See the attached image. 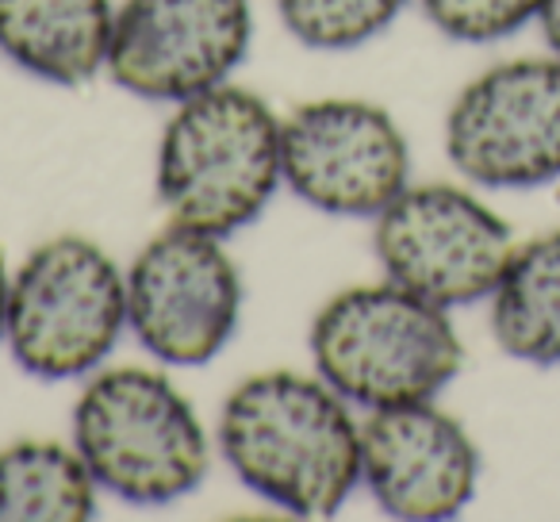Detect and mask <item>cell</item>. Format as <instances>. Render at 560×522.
<instances>
[{
    "label": "cell",
    "instance_id": "6da1fadb",
    "mask_svg": "<svg viewBox=\"0 0 560 522\" xmlns=\"http://www.w3.org/2000/svg\"><path fill=\"white\" fill-rule=\"evenodd\" d=\"M215 438L231 473L296 519H330L361 484V422L323 376H246L226 396Z\"/></svg>",
    "mask_w": 560,
    "mask_h": 522
},
{
    "label": "cell",
    "instance_id": "7a4b0ae2",
    "mask_svg": "<svg viewBox=\"0 0 560 522\" xmlns=\"http://www.w3.org/2000/svg\"><path fill=\"white\" fill-rule=\"evenodd\" d=\"M280 181V119L257 93L215 85L177 104L158 147V196L173 223L231 239Z\"/></svg>",
    "mask_w": 560,
    "mask_h": 522
},
{
    "label": "cell",
    "instance_id": "3957f363",
    "mask_svg": "<svg viewBox=\"0 0 560 522\" xmlns=\"http://www.w3.org/2000/svg\"><path fill=\"white\" fill-rule=\"evenodd\" d=\"M315 373L358 407L434 399L460 373L465 346L445 308L399 285H353L312 323Z\"/></svg>",
    "mask_w": 560,
    "mask_h": 522
},
{
    "label": "cell",
    "instance_id": "277c9868",
    "mask_svg": "<svg viewBox=\"0 0 560 522\" xmlns=\"http://www.w3.org/2000/svg\"><path fill=\"white\" fill-rule=\"evenodd\" d=\"M73 445L96 488L135 507H165L208 476V430L192 399L139 366L85 384L73 407Z\"/></svg>",
    "mask_w": 560,
    "mask_h": 522
},
{
    "label": "cell",
    "instance_id": "5b68a950",
    "mask_svg": "<svg viewBox=\"0 0 560 522\" xmlns=\"http://www.w3.org/2000/svg\"><path fill=\"white\" fill-rule=\"evenodd\" d=\"M127 330V274L85 234L35 246L9 285V343L24 373L78 381L108 361Z\"/></svg>",
    "mask_w": 560,
    "mask_h": 522
},
{
    "label": "cell",
    "instance_id": "8992f818",
    "mask_svg": "<svg viewBox=\"0 0 560 522\" xmlns=\"http://www.w3.org/2000/svg\"><path fill=\"white\" fill-rule=\"evenodd\" d=\"M373 250L392 285L450 312L491 300L514 254V234L465 188L407 185L376 216Z\"/></svg>",
    "mask_w": 560,
    "mask_h": 522
},
{
    "label": "cell",
    "instance_id": "52a82bcc",
    "mask_svg": "<svg viewBox=\"0 0 560 522\" xmlns=\"http://www.w3.org/2000/svg\"><path fill=\"white\" fill-rule=\"evenodd\" d=\"M238 320L242 274L215 234L170 223L127 269V327L165 366H208Z\"/></svg>",
    "mask_w": 560,
    "mask_h": 522
},
{
    "label": "cell",
    "instance_id": "ba28073f",
    "mask_svg": "<svg viewBox=\"0 0 560 522\" xmlns=\"http://www.w3.org/2000/svg\"><path fill=\"white\" fill-rule=\"evenodd\" d=\"M445 154L472 185L534 188L560 177V58H514L460 89Z\"/></svg>",
    "mask_w": 560,
    "mask_h": 522
},
{
    "label": "cell",
    "instance_id": "9c48e42d",
    "mask_svg": "<svg viewBox=\"0 0 560 522\" xmlns=\"http://www.w3.org/2000/svg\"><path fill=\"white\" fill-rule=\"evenodd\" d=\"M280 173L312 208L365 219L407 188L411 150L381 104L330 96L280 119Z\"/></svg>",
    "mask_w": 560,
    "mask_h": 522
},
{
    "label": "cell",
    "instance_id": "30bf717a",
    "mask_svg": "<svg viewBox=\"0 0 560 522\" xmlns=\"http://www.w3.org/2000/svg\"><path fill=\"white\" fill-rule=\"evenodd\" d=\"M249 35V0H124L104 70L124 93L180 104L226 85Z\"/></svg>",
    "mask_w": 560,
    "mask_h": 522
},
{
    "label": "cell",
    "instance_id": "8fae6325",
    "mask_svg": "<svg viewBox=\"0 0 560 522\" xmlns=\"http://www.w3.org/2000/svg\"><path fill=\"white\" fill-rule=\"evenodd\" d=\"M361 480L392 519H453L476 496L480 453L434 399L376 407L361 422Z\"/></svg>",
    "mask_w": 560,
    "mask_h": 522
},
{
    "label": "cell",
    "instance_id": "7c38bea8",
    "mask_svg": "<svg viewBox=\"0 0 560 522\" xmlns=\"http://www.w3.org/2000/svg\"><path fill=\"white\" fill-rule=\"evenodd\" d=\"M112 0H0V55L50 85H85L108 66Z\"/></svg>",
    "mask_w": 560,
    "mask_h": 522
},
{
    "label": "cell",
    "instance_id": "4fadbf2b",
    "mask_svg": "<svg viewBox=\"0 0 560 522\" xmlns=\"http://www.w3.org/2000/svg\"><path fill=\"white\" fill-rule=\"evenodd\" d=\"M491 335L529 366H560V231L514 246L495 292Z\"/></svg>",
    "mask_w": 560,
    "mask_h": 522
},
{
    "label": "cell",
    "instance_id": "5bb4252c",
    "mask_svg": "<svg viewBox=\"0 0 560 522\" xmlns=\"http://www.w3.org/2000/svg\"><path fill=\"white\" fill-rule=\"evenodd\" d=\"M96 514V480L78 445L12 442L0 450V522H85Z\"/></svg>",
    "mask_w": 560,
    "mask_h": 522
},
{
    "label": "cell",
    "instance_id": "9a60e30c",
    "mask_svg": "<svg viewBox=\"0 0 560 522\" xmlns=\"http://www.w3.org/2000/svg\"><path fill=\"white\" fill-rule=\"evenodd\" d=\"M407 0H277L292 39L312 50H358L384 35Z\"/></svg>",
    "mask_w": 560,
    "mask_h": 522
},
{
    "label": "cell",
    "instance_id": "2e32d148",
    "mask_svg": "<svg viewBox=\"0 0 560 522\" xmlns=\"http://www.w3.org/2000/svg\"><path fill=\"white\" fill-rule=\"evenodd\" d=\"M422 16L453 43H499L541 16L545 0H419Z\"/></svg>",
    "mask_w": 560,
    "mask_h": 522
},
{
    "label": "cell",
    "instance_id": "e0dca14e",
    "mask_svg": "<svg viewBox=\"0 0 560 522\" xmlns=\"http://www.w3.org/2000/svg\"><path fill=\"white\" fill-rule=\"evenodd\" d=\"M541 32H545V43H549V50L560 58V0H545L541 9Z\"/></svg>",
    "mask_w": 560,
    "mask_h": 522
},
{
    "label": "cell",
    "instance_id": "ac0fdd59",
    "mask_svg": "<svg viewBox=\"0 0 560 522\" xmlns=\"http://www.w3.org/2000/svg\"><path fill=\"white\" fill-rule=\"evenodd\" d=\"M9 266H4V254H0V343H4V330H9Z\"/></svg>",
    "mask_w": 560,
    "mask_h": 522
}]
</instances>
